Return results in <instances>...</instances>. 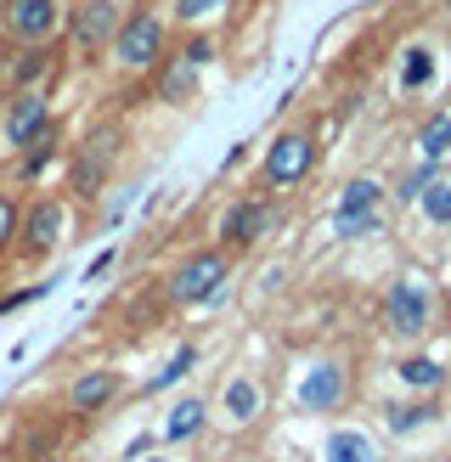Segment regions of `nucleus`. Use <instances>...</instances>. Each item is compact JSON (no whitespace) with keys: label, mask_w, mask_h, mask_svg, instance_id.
Here are the masks:
<instances>
[{"label":"nucleus","mask_w":451,"mask_h":462,"mask_svg":"<svg viewBox=\"0 0 451 462\" xmlns=\"http://www.w3.org/2000/svg\"><path fill=\"white\" fill-rule=\"evenodd\" d=\"M310 164H316V142H310V135H299V130H288V135H277V142H271L265 180H271V187H293V180H299Z\"/></svg>","instance_id":"1"},{"label":"nucleus","mask_w":451,"mask_h":462,"mask_svg":"<svg viewBox=\"0 0 451 462\" xmlns=\"http://www.w3.org/2000/svg\"><path fill=\"white\" fill-rule=\"evenodd\" d=\"M113 45H119L124 68H147V62H158V51H164V23L147 17V12H135L124 29L113 34Z\"/></svg>","instance_id":"2"},{"label":"nucleus","mask_w":451,"mask_h":462,"mask_svg":"<svg viewBox=\"0 0 451 462\" xmlns=\"http://www.w3.org/2000/svg\"><path fill=\"white\" fill-rule=\"evenodd\" d=\"M220 282H226V260H220V254H198V260H187L175 271L170 299H175V305H198V299L220 293Z\"/></svg>","instance_id":"3"},{"label":"nucleus","mask_w":451,"mask_h":462,"mask_svg":"<svg viewBox=\"0 0 451 462\" xmlns=\"http://www.w3.org/2000/svg\"><path fill=\"white\" fill-rule=\"evenodd\" d=\"M390 328L395 333H423L428 328V316H435V305H428V293H423V282L418 276H400V282L390 288Z\"/></svg>","instance_id":"4"},{"label":"nucleus","mask_w":451,"mask_h":462,"mask_svg":"<svg viewBox=\"0 0 451 462\" xmlns=\"http://www.w3.org/2000/svg\"><path fill=\"white\" fill-rule=\"evenodd\" d=\"M345 395H350V373H345V366H333V361L310 366V373L299 378V406L305 411H333Z\"/></svg>","instance_id":"5"},{"label":"nucleus","mask_w":451,"mask_h":462,"mask_svg":"<svg viewBox=\"0 0 451 462\" xmlns=\"http://www.w3.org/2000/svg\"><path fill=\"white\" fill-rule=\"evenodd\" d=\"M338 231L361 237V231H378V180H350L345 203H338Z\"/></svg>","instance_id":"6"},{"label":"nucleus","mask_w":451,"mask_h":462,"mask_svg":"<svg viewBox=\"0 0 451 462\" xmlns=\"http://www.w3.org/2000/svg\"><path fill=\"white\" fill-rule=\"evenodd\" d=\"M40 130H45V90L29 85V90H17V102H12V113H6V142H12V147H29Z\"/></svg>","instance_id":"7"},{"label":"nucleus","mask_w":451,"mask_h":462,"mask_svg":"<svg viewBox=\"0 0 451 462\" xmlns=\"http://www.w3.org/2000/svg\"><path fill=\"white\" fill-rule=\"evenodd\" d=\"M113 34H119V6H113V0H85L74 12V40L79 45H102Z\"/></svg>","instance_id":"8"},{"label":"nucleus","mask_w":451,"mask_h":462,"mask_svg":"<svg viewBox=\"0 0 451 462\" xmlns=\"http://www.w3.org/2000/svg\"><path fill=\"white\" fill-rule=\"evenodd\" d=\"M6 23H12L17 40H40V34L57 23V6H51V0H12V6H6Z\"/></svg>","instance_id":"9"},{"label":"nucleus","mask_w":451,"mask_h":462,"mask_svg":"<svg viewBox=\"0 0 451 462\" xmlns=\"http://www.w3.org/2000/svg\"><path fill=\"white\" fill-rule=\"evenodd\" d=\"M57 231H62V203L45 198V203H34V209H29V220H23V243H29L34 254H45V248L57 243Z\"/></svg>","instance_id":"10"},{"label":"nucleus","mask_w":451,"mask_h":462,"mask_svg":"<svg viewBox=\"0 0 451 462\" xmlns=\"http://www.w3.org/2000/svg\"><path fill=\"white\" fill-rule=\"evenodd\" d=\"M260 226H265V209H260L254 198H243V203H232V209H226L220 237H226V243H254V237H260Z\"/></svg>","instance_id":"11"},{"label":"nucleus","mask_w":451,"mask_h":462,"mask_svg":"<svg viewBox=\"0 0 451 462\" xmlns=\"http://www.w3.org/2000/svg\"><path fill=\"white\" fill-rule=\"evenodd\" d=\"M327 462H378V446L367 440V434L345 429V434H333V440H327Z\"/></svg>","instance_id":"12"},{"label":"nucleus","mask_w":451,"mask_h":462,"mask_svg":"<svg viewBox=\"0 0 451 462\" xmlns=\"http://www.w3.org/2000/svg\"><path fill=\"white\" fill-rule=\"evenodd\" d=\"M107 142H113V135H107V130H97V135H90V147L79 152V170H74L79 192H97V180H102V158H107Z\"/></svg>","instance_id":"13"},{"label":"nucleus","mask_w":451,"mask_h":462,"mask_svg":"<svg viewBox=\"0 0 451 462\" xmlns=\"http://www.w3.org/2000/svg\"><path fill=\"white\" fill-rule=\"evenodd\" d=\"M113 389H119V378H113V373H85V378L74 383V411H97Z\"/></svg>","instance_id":"14"},{"label":"nucleus","mask_w":451,"mask_h":462,"mask_svg":"<svg viewBox=\"0 0 451 462\" xmlns=\"http://www.w3.org/2000/svg\"><path fill=\"white\" fill-rule=\"evenodd\" d=\"M226 411H232V423H248L260 411V389L254 378H232V389H226Z\"/></svg>","instance_id":"15"},{"label":"nucleus","mask_w":451,"mask_h":462,"mask_svg":"<svg viewBox=\"0 0 451 462\" xmlns=\"http://www.w3.org/2000/svg\"><path fill=\"white\" fill-rule=\"evenodd\" d=\"M418 142H423V158H428V164H440V158L451 152V119H446V113H435V119L423 125Z\"/></svg>","instance_id":"16"},{"label":"nucleus","mask_w":451,"mask_h":462,"mask_svg":"<svg viewBox=\"0 0 451 462\" xmlns=\"http://www.w3.org/2000/svg\"><path fill=\"white\" fill-rule=\"evenodd\" d=\"M198 429H203V401H180L175 418L164 423V440H192Z\"/></svg>","instance_id":"17"},{"label":"nucleus","mask_w":451,"mask_h":462,"mask_svg":"<svg viewBox=\"0 0 451 462\" xmlns=\"http://www.w3.org/2000/svg\"><path fill=\"white\" fill-rule=\"evenodd\" d=\"M423 423H435V406L428 401H412V406H390V434H412Z\"/></svg>","instance_id":"18"},{"label":"nucleus","mask_w":451,"mask_h":462,"mask_svg":"<svg viewBox=\"0 0 451 462\" xmlns=\"http://www.w3.org/2000/svg\"><path fill=\"white\" fill-rule=\"evenodd\" d=\"M51 152H57V135H51V125H45V130L34 135V142L23 147V164H17V170H23V180H29V175H40V170H45V158H51Z\"/></svg>","instance_id":"19"},{"label":"nucleus","mask_w":451,"mask_h":462,"mask_svg":"<svg viewBox=\"0 0 451 462\" xmlns=\"http://www.w3.org/2000/svg\"><path fill=\"white\" fill-rule=\"evenodd\" d=\"M400 378L412 383V389H440V378H446V366L440 361H428V356H412L400 366Z\"/></svg>","instance_id":"20"},{"label":"nucleus","mask_w":451,"mask_h":462,"mask_svg":"<svg viewBox=\"0 0 451 462\" xmlns=\"http://www.w3.org/2000/svg\"><path fill=\"white\" fill-rule=\"evenodd\" d=\"M428 74H435V57H428L423 45H412V51H406V62H400V85L418 90V85H428Z\"/></svg>","instance_id":"21"},{"label":"nucleus","mask_w":451,"mask_h":462,"mask_svg":"<svg viewBox=\"0 0 451 462\" xmlns=\"http://www.w3.org/2000/svg\"><path fill=\"white\" fill-rule=\"evenodd\" d=\"M192 361H198V350H180V356H175V361H170V366H164V373H158L147 389H164V383H175V378H187V366H192Z\"/></svg>","instance_id":"22"},{"label":"nucleus","mask_w":451,"mask_h":462,"mask_svg":"<svg viewBox=\"0 0 451 462\" xmlns=\"http://www.w3.org/2000/svg\"><path fill=\"white\" fill-rule=\"evenodd\" d=\"M423 209H428V220H440V226H446V220H451V187H435V192L423 198Z\"/></svg>","instance_id":"23"},{"label":"nucleus","mask_w":451,"mask_h":462,"mask_svg":"<svg viewBox=\"0 0 451 462\" xmlns=\"http://www.w3.org/2000/svg\"><path fill=\"white\" fill-rule=\"evenodd\" d=\"M164 85L175 90V97H187V90H192V62H170V74H164Z\"/></svg>","instance_id":"24"},{"label":"nucleus","mask_w":451,"mask_h":462,"mask_svg":"<svg viewBox=\"0 0 451 462\" xmlns=\"http://www.w3.org/2000/svg\"><path fill=\"white\" fill-rule=\"evenodd\" d=\"M40 293H45V282H40V288H17V293H6V299H0V316L17 310V305H29V299H40Z\"/></svg>","instance_id":"25"},{"label":"nucleus","mask_w":451,"mask_h":462,"mask_svg":"<svg viewBox=\"0 0 451 462\" xmlns=\"http://www.w3.org/2000/svg\"><path fill=\"white\" fill-rule=\"evenodd\" d=\"M215 6H220V0H175V12H180V17H209Z\"/></svg>","instance_id":"26"},{"label":"nucleus","mask_w":451,"mask_h":462,"mask_svg":"<svg viewBox=\"0 0 451 462\" xmlns=\"http://www.w3.org/2000/svg\"><path fill=\"white\" fill-rule=\"evenodd\" d=\"M12 231H17V209H12V203H6V198H0V248H6V243H12Z\"/></svg>","instance_id":"27"},{"label":"nucleus","mask_w":451,"mask_h":462,"mask_svg":"<svg viewBox=\"0 0 451 462\" xmlns=\"http://www.w3.org/2000/svg\"><path fill=\"white\" fill-rule=\"evenodd\" d=\"M209 57H215V45H209V40H192L187 51H180V62H192V68H198V62H209Z\"/></svg>","instance_id":"28"},{"label":"nucleus","mask_w":451,"mask_h":462,"mask_svg":"<svg viewBox=\"0 0 451 462\" xmlns=\"http://www.w3.org/2000/svg\"><path fill=\"white\" fill-rule=\"evenodd\" d=\"M40 68H45V51H34V57H23V62H17V79H23V90H29V79L40 74Z\"/></svg>","instance_id":"29"},{"label":"nucleus","mask_w":451,"mask_h":462,"mask_svg":"<svg viewBox=\"0 0 451 462\" xmlns=\"http://www.w3.org/2000/svg\"><path fill=\"white\" fill-rule=\"evenodd\" d=\"M107 265H113V248H102L97 260H90V271H85V282H97V276H107Z\"/></svg>","instance_id":"30"},{"label":"nucleus","mask_w":451,"mask_h":462,"mask_svg":"<svg viewBox=\"0 0 451 462\" xmlns=\"http://www.w3.org/2000/svg\"><path fill=\"white\" fill-rule=\"evenodd\" d=\"M40 462H62V457H40Z\"/></svg>","instance_id":"31"},{"label":"nucleus","mask_w":451,"mask_h":462,"mask_svg":"<svg viewBox=\"0 0 451 462\" xmlns=\"http://www.w3.org/2000/svg\"><path fill=\"white\" fill-rule=\"evenodd\" d=\"M152 462H164V457H152Z\"/></svg>","instance_id":"32"}]
</instances>
